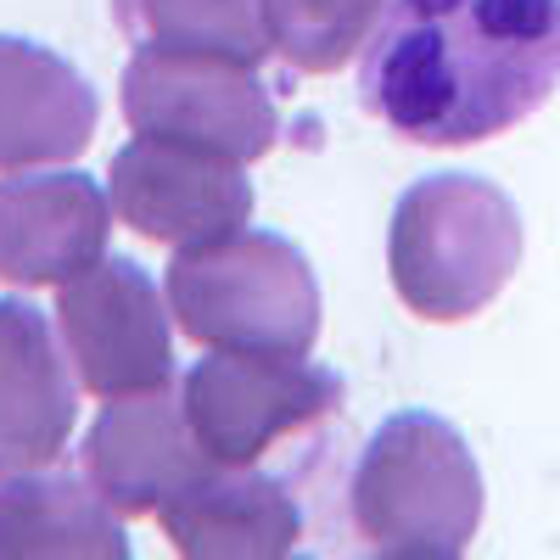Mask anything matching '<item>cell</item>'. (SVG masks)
I'll return each instance as SVG.
<instances>
[{"label": "cell", "mask_w": 560, "mask_h": 560, "mask_svg": "<svg viewBox=\"0 0 560 560\" xmlns=\"http://www.w3.org/2000/svg\"><path fill=\"white\" fill-rule=\"evenodd\" d=\"M73 364L62 359L45 314L0 303V459L57 465L73 438Z\"/></svg>", "instance_id": "13"}, {"label": "cell", "mask_w": 560, "mask_h": 560, "mask_svg": "<svg viewBox=\"0 0 560 560\" xmlns=\"http://www.w3.org/2000/svg\"><path fill=\"white\" fill-rule=\"evenodd\" d=\"M179 404L213 465H258L275 443L308 432L342 404V376L308 364V353L208 348L179 382Z\"/></svg>", "instance_id": "5"}, {"label": "cell", "mask_w": 560, "mask_h": 560, "mask_svg": "<svg viewBox=\"0 0 560 560\" xmlns=\"http://www.w3.org/2000/svg\"><path fill=\"white\" fill-rule=\"evenodd\" d=\"M522 264V213L482 174L415 179L387 224L393 292L409 314L459 325L482 314Z\"/></svg>", "instance_id": "3"}, {"label": "cell", "mask_w": 560, "mask_h": 560, "mask_svg": "<svg viewBox=\"0 0 560 560\" xmlns=\"http://www.w3.org/2000/svg\"><path fill=\"white\" fill-rule=\"evenodd\" d=\"M124 118L135 135L191 140L236 163L264 158L280 140V107L258 68L230 57L135 51L124 68Z\"/></svg>", "instance_id": "6"}, {"label": "cell", "mask_w": 560, "mask_h": 560, "mask_svg": "<svg viewBox=\"0 0 560 560\" xmlns=\"http://www.w3.org/2000/svg\"><path fill=\"white\" fill-rule=\"evenodd\" d=\"M163 538L191 560H280L303 538V510L253 465H208L158 504Z\"/></svg>", "instance_id": "11"}, {"label": "cell", "mask_w": 560, "mask_h": 560, "mask_svg": "<svg viewBox=\"0 0 560 560\" xmlns=\"http://www.w3.org/2000/svg\"><path fill=\"white\" fill-rule=\"evenodd\" d=\"M113 213L158 247H202L230 230H242L253 213L247 163L191 147V140L135 135L113 158Z\"/></svg>", "instance_id": "8"}, {"label": "cell", "mask_w": 560, "mask_h": 560, "mask_svg": "<svg viewBox=\"0 0 560 560\" xmlns=\"http://www.w3.org/2000/svg\"><path fill=\"white\" fill-rule=\"evenodd\" d=\"M168 314L202 348L308 353L319 337V287L287 236L230 230L168 264Z\"/></svg>", "instance_id": "4"}, {"label": "cell", "mask_w": 560, "mask_h": 560, "mask_svg": "<svg viewBox=\"0 0 560 560\" xmlns=\"http://www.w3.org/2000/svg\"><path fill=\"white\" fill-rule=\"evenodd\" d=\"M208 454L191 438V420L174 382L107 398L102 420L84 438V482L102 493L118 522L158 516V504L208 471Z\"/></svg>", "instance_id": "9"}, {"label": "cell", "mask_w": 560, "mask_h": 560, "mask_svg": "<svg viewBox=\"0 0 560 560\" xmlns=\"http://www.w3.org/2000/svg\"><path fill=\"white\" fill-rule=\"evenodd\" d=\"M348 522L370 555L459 560L482 527V471L465 438L427 409L382 420L353 465Z\"/></svg>", "instance_id": "2"}, {"label": "cell", "mask_w": 560, "mask_h": 560, "mask_svg": "<svg viewBox=\"0 0 560 560\" xmlns=\"http://www.w3.org/2000/svg\"><path fill=\"white\" fill-rule=\"evenodd\" d=\"M387 0H258L269 51L298 73H337L370 39Z\"/></svg>", "instance_id": "16"}, {"label": "cell", "mask_w": 560, "mask_h": 560, "mask_svg": "<svg viewBox=\"0 0 560 560\" xmlns=\"http://www.w3.org/2000/svg\"><path fill=\"white\" fill-rule=\"evenodd\" d=\"M113 18L135 51L230 57L247 68H264L269 57L258 0H113Z\"/></svg>", "instance_id": "15"}, {"label": "cell", "mask_w": 560, "mask_h": 560, "mask_svg": "<svg viewBox=\"0 0 560 560\" xmlns=\"http://www.w3.org/2000/svg\"><path fill=\"white\" fill-rule=\"evenodd\" d=\"M560 84V0H387L359 102L415 147H477Z\"/></svg>", "instance_id": "1"}, {"label": "cell", "mask_w": 560, "mask_h": 560, "mask_svg": "<svg viewBox=\"0 0 560 560\" xmlns=\"http://www.w3.org/2000/svg\"><path fill=\"white\" fill-rule=\"evenodd\" d=\"M57 331L90 398H124L174 382V331L158 280L129 258H96L62 280Z\"/></svg>", "instance_id": "7"}, {"label": "cell", "mask_w": 560, "mask_h": 560, "mask_svg": "<svg viewBox=\"0 0 560 560\" xmlns=\"http://www.w3.org/2000/svg\"><path fill=\"white\" fill-rule=\"evenodd\" d=\"M96 90L68 57L0 34V174L79 158L96 135Z\"/></svg>", "instance_id": "12"}, {"label": "cell", "mask_w": 560, "mask_h": 560, "mask_svg": "<svg viewBox=\"0 0 560 560\" xmlns=\"http://www.w3.org/2000/svg\"><path fill=\"white\" fill-rule=\"evenodd\" d=\"M113 202L84 174L0 179V280L7 287H62L107 253Z\"/></svg>", "instance_id": "10"}, {"label": "cell", "mask_w": 560, "mask_h": 560, "mask_svg": "<svg viewBox=\"0 0 560 560\" xmlns=\"http://www.w3.org/2000/svg\"><path fill=\"white\" fill-rule=\"evenodd\" d=\"M0 560H129V538L90 482L0 459Z\"/></svg>", "instance_id": "14"}]
</instances>
